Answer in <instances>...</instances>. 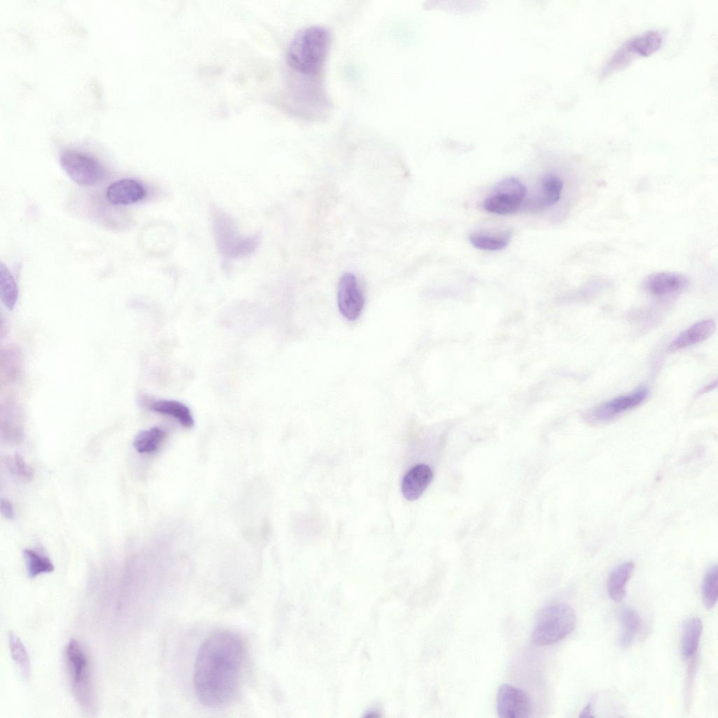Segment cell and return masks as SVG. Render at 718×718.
<instances>
[{
	"instance_id": "obj_29",
	"label": "cell",
	"mask_w": 718,
	"mask_h": 718,
	"mask_svg": "<svg viewBox=\"0 0 718 718\" xmlns=\"http://www.w3.org/2000/svg\"><path fill=\"white\" fill-rule=\"evenodd\" d=\"M593 704L592 700H590L586 705L583 708L580 712V717H594L592 714Z\"/></svg>"
},
{
	"instance_id": "obj_18",
	"label": "cell",
	"mask_w": 718,
	"mask_h": 718,
	"mask_svg": "<svg viewBox=\"0 0 718 718\" xmlns=\"http://www.w3.org/2000/svg\"><path fill=\"white\" fill-rule=\"evenodd\" d=\"M703 624L699 618L687 620L683 627L681 638V652L684 660L694 657L702 635Z\"/></svg>"
},
{
	"instance_id": "obj_11",
	"label": "cell",
	"mask_w": 718,
	"mask_h": 718,
	"mask_svg": "<svg viewBox=\"0 0 718 718\" xmlns=\"http://www.w3.org/2000/svg\"><path fill=\"white\" fill-rule=\"evenodd\" d=\"M337 305L341 314L350 321L357 320L363 312L364 295L353 273H345L340 278L337 287Z\"/></svg>"
},
{
	"instance_id": "obj_5",
	"label": "cell",
	"mask_w": 718,
	"mask_h": 718,
	"mask_svg": "<svg viewBox=\"0 0 718 718\" xmlns=\"http://www.w3.org/2000/svg\"><path fill=\"white\" fill-rule=\"evenodd\" d=\"M576 622V614L570 606L561 603L548 605L537 615L531 641L537 646L556 643L574 630Z\"/></svg>"
},
{
	"instance_id": "obj_26",
	"label": "cell",
	"mask_w": 718,
	"mask_h": 718,
	"mask_svg": "<svg viewBox=\"0 0 718 718\" xmlns=\"http://www.w3.org/2000/svg\"><path fill=\"white\" fill-rule=\"evenodd\" d=\"M704 605L708 609L717 604L718 597V572L717 565L712 566L705 573L702 585Z\"/></svg>"
},
{
	"instance_id": "obj_13",
	"label": "cell",
	"mask_w": 718,
	"mask_h": 718,
	"mask_svg": "<svg viewBox=\"0 0 718 718\" xmlns=\"http://www.w3.org/2000/svg\"><path fill=\"white\" fill-rule=\"evenodd\" d=\"M147 194L144 185L135 179L124 178L114 182L106 189L105 197L114 205H128L143 200Z\"/></svg>"
},
{
	"instance_id": "obj_25",
	"label": "cell",
	"mask_w": 718,
	"mask_h": 718,
	"mask_svg": "<svg viewBox=\"0 0 718 718\" xmlns=\"http://www.w3.org/2000/svg\"><path fill=\"white\" fill-rule=\"evenodd\" d=\"M469 241L475 248L480 250H499L508 245L510 241V233L507 231L498 234L474 233L470 235Z\"/></svg>"
},
{
	"instance_id": "obj_28",
	"label": "cell",
	"mask_w": 718,
	"mask_h": 718,
	"mask_svg": "<svg viewBox=\"0 0 718 718\" xmlns=\"http://www.w3.org/2000/svg\"><path fill=\"white\" fill-rule=\"evenodd\" d=\"M1 512L4 517L9 520L13 519L15 516L13 505L7 499H1Z\"/></svg>"
},
{
	"instance_id": "obj_3",
	"label": "cell",
	"mask_w": 718,
	"mask_h": 718,
	"mask_svg": "<svg viewBox=\"0 0 718 718\" xmlns=\"http://www.w3.org/2000/svg\"><path fill=\"white\" fill-rule=\"evenodd\" d=\"M65 663L72 693L83 710L95 713L97 700L90 661L83 646L72 639L65 651Z\"/></svg>"
},
{
	"instance_id": "obj_7",
	"label": "cell",
	"mask_w": 718,
	"mask_h": 718,
	"mask_svg": "<svg viewBox=\"0 0 718 718\" xmlns=\"http://www.w3.org/2000/svg\"><path fill=\"white\" fill-rule=\"evenodd\" d=\"M61 167L75 183L82 186H95L107 176L104 165L95 157L74 149L63 151L60 156Z\"/></svg>"
},
{
	"instance_id": "obj_15",
	"label": "cell",
	"mask_w": 718,
	"mask_h": 718,
	"mask_svg": "<svg viewBox=\"0 0 718 718\" xmlns=\"http://www.w3.org/2000/svg\"><path fill=\"white\" fill-rule=\"evenodd\" d=\"M716 324L711 319L698 321L681 332L668 347V351H677L692 346L709 338L714 332Z\"/></svg>"
},
{
	"instance_id": "obj_24",
	"label": "cell",
	"mask_w": 718,
	"mask_h": 718,
	"mask_svg": "<svg viewBox=\"0 0 718 718\" xmlns=\"http://www.w3.org/2000/svg\"><path fill=\"white\" fill-rule=\"evenodd\" d=\"M18 287L9 269L3 264L0 266V297L4 305L13 310L18 302Z\"/></svg>"
},
{
	"instance_id": "obj_10",
	"label": "cell",
	"mask_w": 718,
	"mask_h": 718,
	"mask_svg": "<svg viewBox=\"0 0 718 718\" xmlns=\"http://www.w3.org/2000/svg\"><path fill=\"white\" fill-rule=\"evenodd\" d=\"M532 702L523 690L504 684L498 689L496 710L500 718H527L532 713Z\"/></svg>"
},
{
	"instance_id": "obj_2",
	"label": "cell",
	"mask_w": 718,
	"mask_h": 718,
	"mask_svg": "<svg viewBox=\"0 0 718 718\" xmlns=\"http://www.w3.org/2000/svg\"><path fill=\"white\" fill-rule=\"evenodd\" d=\"M330 48L329 32L320 26H310L294 35L287 49V60L299 74L315 76L323 70Z\"/></svg>"
},
{
	"instance_id": "obj_22",
	"label": "cell",
	"mask_w": 718,
	"mask_h": 718,
	"mask_svg": "<svg viewBox=\"0 0 718 718\" xmlns=\"http://www.w3.org/2000/svg\"><path fill=\"white\" fill-rule=\"evenodd\" d=\"M165 438V432L159 427L142 431L135 438L133 446L141 454H149L156 451Z\"/></svg>"
},
{
	"instance_id": "obj_23",
	"label": "cell",
	"mask_w": 718,
	"mask_h": 718,
	"mask_svg": "<svg viewBox=\"0 0 718 718\" xmlns=\"http://www.w3.org/2000/svg\"><path fill=\"white\" fill-rule=\"evenodd\" d=\"M23 557L27 574L31 578L54 571L55 567L50 559L38 550L26 548L23 550Z\"/></svg>"
},
{
	"instance_id": "obj_21",
	"label": "cell",
	"mask_w": 718,
	"mask_h": 718,
	"mask_svg": "<svg viewBox=\"0 0 718 718\" xmlns=\"http://www.w3.org/2000/svg\"><path fill=\"white\" fill-rule=\"evenodd\" d=\"M8 646L13 661L24 679L31 677V663L27 649L20 639L13 632L8 635Z\"/></svg>"
},
{
	"instance_id": "obj_1",
	"label": "cell",
	"mask_w": 718,
	"mask_h": 718,
	"mask_svg": "<svg viewBox=\"0 0 718 718\" xmlns=\"http://www.w3.org/2000/svg\"><path fill=\"white\" fill-rule=\"evenodd\" d=\"M246 659L243 639L228 630L217 631L201 644L195 660L193 684L203 705L221 707L236 697Z\"/></svg>"
},
{
	"instance_id": "obj_4",
	"label": "cell",
	"mask_w": 718,
	"mask_h": 718,
	"mask_svg": "<svg viewBox=\"0 0 718 718\" xmlns=\"http://www.w3.org/2000/svg\"><path fill=\"white\" fill-rule=\"evenodd\" d=\"M211 221L216 245L224 257L231 259L244 257L253 252L258 246L259 236L241 234L233 218L221 209L214 208L212 210Z\"/></svg>"
},
{
	"instance_id": "obj_9",
	"label": "cell",
	"mask_w": 718,
	"mask_h": 718,
	"mask_svg": "<svg viewBox=\"0 0 718 718\" xmlns=\"http://www.w3.org/2000/svg\"><path fill=\"white\" fill-rule=\"evenodd\" d=\"M649 390L640 386L635 391L604 402L590 409L585 419L591 424H602L613 420L621 414L635 409L648 398Z\"/></svg>"
},
{
	"instance_id": "obj_30",
	"label": "cell",
	"mask_w": 718,
	"mask_h": 718,
	"mask_svg": "<svg viewBox=\"0 0 718 718\" xmlns=\"http://www.w3.org/2000/svg\"><path fill=\"white\" fill-rule=\"evenodd\" d=\"M716 386H717V381L715 380V381H712V383H710V384H708L707 386L704 387L702 389V391H700V393L701 392H702V393H707L709 391L712 390L713 388H715Z\"/></svg>"
},
{
	"instance_id": "obj_8",
	"label": "cell",
	"mask_w": 718,
	"mask_h": 718,
	"mask_svg": "<svg viewBox=\"0 0 718 718\" xmlns=\"http://www.w3.org/2000/svg\"><path fill=\"white\" fill-rule=\"evenodd\" d=\"M527 190L525 186L515 177L499 182L492 194L482 203L483 208L491 213L505 215L515 212L522 205Z\"/></svg>"
},
{
	"instance_id": "obj_6",
	"label": "cell",
	"mask_w": 718,
	"mask_h": 718,
	"mask_svg": "<svg viewBox=\"0 0 718 718\" xmlns=\"http://www.w3.org/2000/svg\"><path fill=\"white\" fill-rule=\"evenodd\" d=\"M665 34L658 29H650L635 35L621 44L610 56L601 72V78L625 67L633 59L648 56L662 46Z\"/></svg>"
},
{
	"instance_id": "obj_14",
	"label": "cell",
	"mask_w": 718,
	"mask_h": 718,
	"mask_svg": "<svg viewBox=\"0 0 718 718\" xmlns=\"http://www.w3.org/2000/svg\"><path fill=\"white\" fill-rule=\"evenodd\" d=\"M431 468L426 464H418L409 470L404 475L401 490L403 496L413 501L419 499L433 480Z\"/></svg>"
},
{
	"instance_id": "obj_12",
	"label": "cell",
	"mask_w": 718,
	"mask_h": 718,
	"mask_svg": "<svg viewBox=\"0 0 718 718\" xmlns=\"http://www.w3.org/2000/svg\"><path fill=\"white\" fill-rule=\"evenodd\" d=\"M689 280L684 275L670 271L651 273L642 282L643 288L658 297L677 294L688 287Z\"/></svg>"
},
{
	"instance_id": "obj_27",
	"label": "cell",
	"mask_w": 718,
	"mask_h": 718,
	"mask_svg": "<svg viewBox=\"0 0 718 718\" xmlns=\"http://www.w3.org/2000/svg\"><path fill=\"white\" fill-rule=\"evenodd\" d=\"M11 468L13 473L25 480L32 478L33 473L31 467L25 462V459L18 454H16L11 461Z\"/></svg>"
},
{
	"instance_id": "obj_16",
	"label": "cell",
	"mask_w": 718,
	"mask_h": 718,
	"mask_svg": "<svg viewBox=\"0 0 718 718\" xmlns=\"http://www.w3.org/2000/svg\"><path fill=\"white\" fill-rule=\"evenodd\" d=\"M635 570V564L625 562L618 564L611 572L608 582L607 590L611 599L615 602H621L626 594V585L632 577Z\"/></svg>"
},
{
	"instance_id": "obj_19",
	"label": "cell",
	"mask_w": 718,
	"mask_h": 718,
	"mask_svg": "<svg viewBox=\"0 0 718 718\" xmlns=\"http://www.w3.org/2000/svg\"><path fill=\"white\" fill-rule=\"evenodd\" d=\"M562 190L563 182L559 176L553 173L546 174L541 180L537 206L546 208L555 205L560 201Z\"/></svg>"
},
{
	"instance_id": "obj_17",
	"label": "cell",
	"mask_w": 718,
	"mask_h": 718,
	"mask_svg": "<svg viewBox=\"0 0 718 718\" xmlns=\"http://www.w3.org/2000/svg\"><path fill=\"white\" fill-rule=\"evenodd\" d=\"M149 408L157 413L175 418L185 428H191L194 424V418L189 407L179 401L158 400L150 403Z\"/></svg>"
},
{
	"instance_id": "obj_20",
	"label": "cell",
	"mask_w": 718,
	"mask_h": 718,
	"mask_svg": "<svg viewBox=\"0 0 718 718\" xmlns=\"http://www.w3.org/2000/svg\"><path fill=\"white\" fill-rule=\"evenodd\" d=\"M620 621L621 632L619 644L623 648H627L632 644L639 630L641 619L635 610L630 607H624L620 612Z\"/></svg>"
}]
</instances>
